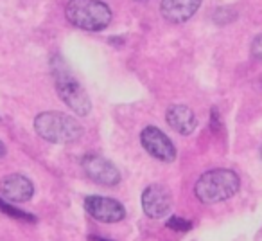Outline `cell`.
Instances as JSON below:
<instances>
[{"label":"cell","mask_w":262,"mask_h":241,"mask_svg":"<svg viewBox=\"0 0 262 241\" xmlns=\"http://www.w3.org/2000/svg\"><path fill=\"white\" fill-rule=\"evenodd\" d=\"M239 175L232 169H212L198 178L194 186V194L201 204H219L230 200L239 193Z\"/></svg>","instance_id":"obj_1"},{"label":"cell","mask_w":262,"mask_h":241,"mask_svg":"<svg viewBox=\"0 0 262 241\" xmlns=\"http://www.w3.org/2000/svg\"><path fill=\"white\" fill-rule=\"evenodd\" d=\"M34 130L43 140L52 144H69L83 135L79 120L63 112H43L34 119Z\"/></svg>","instance_id":"obj_2"},{"label":"cell","mask_w":262,"mask_h":241,"mask_svg":"<svg viewBox=\"0 0 262 241\" xmlns=\"http://www.w3.org/2000/svg\"><path fill=\"white\" fill-rule=\"evenodd\" d=\"M52 67V76H54V85L56 90H58L61 101L67 106H70L74 113L77 115H88L92 110V103L88 94L84 92V88L81 87L79 81L74 77V74L69 70V67L65 65L61 58L56 56L51 63Z\"/></svg>","instance_id":"obj_3"},{"label":"cell","mask_w":262,"mask_h":241,"mask_svg":"<svg viewBox=\"0 0 262 241\" xmlns=\"http://www.w3.org/2000/svg\"><path fill=\"white\" fill-rule=\"evenodd\" d=\"M65 16L83 31H102L112 22V11L101 0H69Z\"/></svg>","instance_id":"obj_4"},{"label":"cell","mask_w":262,"mask_h":241,"mask_svg":"<svg viewBox=\"0 0 262 241\" xmlns=\"http://www.w3.org/2000/svg\"><path fill=\"white\" fill-rule=\"evenodd\" d=\"M140 143L142 148L155 157L157 160L162 162H172L176 158V148L172 140L165 135L162 130L155 128V126H147L140 133Z\"/></svg>","instance_id":"obj_5"},{"label":"cell","mask_w":262,"mask_h":241,"mask_svg":"<svg viewBox=\"0 0 262 241\" xmlns=\"http://www.w3.org/2000/svg\"><path fill=\"white\" fill-rule=\"evenodd\" d=\"M140 202H142L144 212H146L149 218L160 219L171 212L172 194H171V191L165 186H162V184H151L142 193Z\"/></svg>","instance_id":"obj_6"},{"label":"cell","mask_w":262,"mask_h":241,"mask_svg":"<svg viewBox=\"0 0 262 241\" xmlns=\"http://www.w3.org/2000/svg\"><path fill=\"white\" fill-rule=\"evenodd\" d=\"M84 209L92 218L102 223H117L126 216L124 205L108 196H86L84 198Z\"/></svg>","instance_id":"obj_7"},{"label":"cell","mask_w":262,"mask_h":241,"mask_svg":"<svg viewBox=\"0 0 262 241\" xmlns=\"http://www.w3.org/2000/svg\"><path fill=\"white\" fill-rule=\"evenodd\" d=\"M81 164H83V169L88 175V178L101 184V186L112 187L120 182V171L112 162L106 160L104 157H99V155H84Z\"/></svg>","instance_id":"obj_8"},{"label":"cell","mask_w":262,"mask_h":241,"mask_svg":"<svg viewBox=\"0 0 262 241\" xmlns=\"http://www.w3.org/2000/svg\"><path fill=\"white\" fill-rule=\"evenodd\" d=\"M34 194V186L24 175H8L0 182V196L11 204H24Z\"/></svg>","instance_id":"obj_9"},{"label":"cell","mask_w":262,"mask_h":241,"mask_svg":"<svg viewBox=\"0 0 262 241\" xmlns=\"http://www.w3.org/2000/svg\"><path fill=\"white\" fill-rule=\"evenodd\" d=\"M203 0H162L160 11L165 20L172 24H183L192 18L194 13L200 9Z\"/></svg>","instance_id":"obj_10"},{"label":"cell","mask_w":262,"mask_h":241,"mask_svg":"<svg viewBox=\"0 0 262 241\" xmlns=\"http://www.w3.org/2000/svg\"><path fill=\"white\" fill-rule=\"evenodd\" d=\"M165 120L174 132H178L180 135H190L196 130L198 120L194 112L185 105H174L167 110L165 113Z\"/></svg>","instance_id":"obj_11"},{"label":"cell","mask_w":262,"mask_h":241,"mask_svg":"<svg viewBox=\"0 0 262 241\" xmlns=\"http://www.w3.org/2000/svg\"><path fill=\"white\" fill-rule=\"evenodd\" d=\"M0 212H4L6 216H9V218L13 219H18V222H36V216L31 214V212L27 211H22V209L18 207H13L11 202L4 200V198L0 196Z\"/></svg>","instance_id":"obj_12"},{"label":"cell","mask_w":262,"mask_h":241,"mask_svg":"<svg viewBox=\"0 0 262 241\" xmlns=\"http://www.w3.org/2000/svg\"><path fill=\"white\" fill-rule=\"evenodd\" d=\"M165 225L171 230H176V232H187V230L192 229V222H189L185 218H180V216H171Z\"/></svg>","instance_id":"obj_13"},{"label":"cell","mask_w":262,"mask_h":241,"mask_svg":"<svg viewBox=\"0 0 262 241\" xmlns=\"http://www.w3.org/2000/svg\"><path fill=\"white\" fill-rule=\"evenodd\" d=\"M251 54L257 59H262V34H258V36L251 42Z\"/></svg>","instance_id":"obj_14"},{"label":"cell","mask_w":262,"mask_h":241,"mask_svg":"<svg viewBox=\"0 0 262 241\" xmlns=\"http://www.w3.org/2000/svg\"><path fill=\"white\" fill-rule=\"evenodd\" d=\"M6 151H8V150H6L4 143H2V140H0V158L4 157V155H6Z\"/></svg>","instance_id":"obj_15"},{"label":"cell","mask_w":262,"mask_h":241,"mask_svg":"<svg viewBox=\"0 0 262 241\" xmlns=\"http://www.w3.org/2000/svg\"><path fill=\"white\" fill-rule=\"evenodd\" d=\"M92 241H110V239H104V237H99V236H92Z\"/></svg>","instance_id":"obj_16"},{"label":"cell","mask_w":262,"mask_h":241,"mask_svg":"<svg viewBox=\"0 0 262 241\" xmlns=\"http://www.w3.org/2000/svg\"><path fill=\"white\" fill-rule=\"evenodd\" d=\"M260 160H262V148H260Z\"/></svg>","instance_id":"obj_17"}]
</instances>
